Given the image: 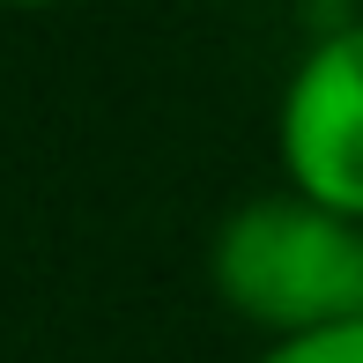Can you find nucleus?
<instances>
[{
    "label": "nucleus",
    "instance_id": "f257e3e1",
    "mask_svg": "<svg viewBox=\"0 0 363 363\" xmlns=\"http://www.w3.org/2000/svg\"><path fill=\"white\" fill-rule=\"evenodd\" d=\"M216 296L274 341L363 326V223L304 193H259L208 245Z\"/></svg>",
    "mask_w": 363,
    "mask_h": 363
},
{
    "label": "nucleus",
    "instance_id": "f03ea898",
    "mask_svg": "<svg viewBox=\"0 0 363 363\" xmlns=\"http://www.w3.org/2000/svg\"><path fill=\"white\" fill-rule=\"evenodd\" d=\"M282 171L304 201L363 223V23L304 52L282 96Z\"/></svg>",
    "mask_w": 363,
    "mask_h": 363
},
{
    "label": "nucleus",
    "instance_id": "7ed1b4c3",
    "mask_svg": "<svg viewBox=\"0 0 363 363\" xmlns=\"http://www.w3.org/2000/svg\"><path fill=\"white\" fill-rule=\"evenodd\" d=\"M252 363H363V326H341V334H296V341H267Z\"/></svg>",
    "mask_w": 363,
    "mask_h": 363
},
{
    "label": "nucleus",
    "instance_id": "20e7f679",
    "mask_svg": "<svg viewBox=\"0 0 363 363\" xmlns=\"http://www.w3.org/2000/svg\"><path fill=\"white\" fill-rule=\"evenodd\" d=\"M0 8H45V0H0Z\"/></svg>",
    "mask_w": 363,
    "mask_h": 363
}]
</instances>
